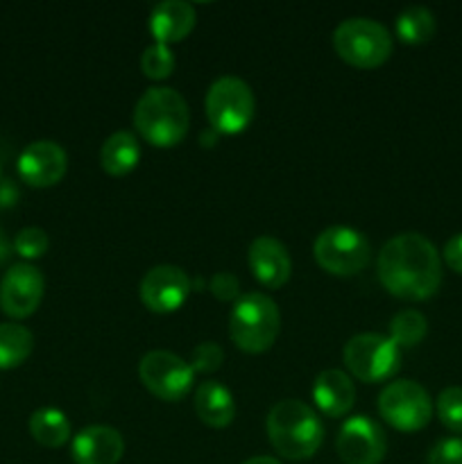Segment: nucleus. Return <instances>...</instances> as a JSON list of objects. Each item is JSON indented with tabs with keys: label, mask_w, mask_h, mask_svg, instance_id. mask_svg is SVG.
I'll list each match as a JSON object with an SVG mask.
<instances>
[{
	"label": "nucleus",
	"mask_w": 462,
	"mask_h": 464,
	"mask_svg": "<svg viewBox=\"0 0 462 464\" xmlns=\"http://www.w3.org/2000/svg\"><path fill=\"white\" fill-rule=\"evenodd\" d=\"M379 279L390 295L421 302L438 293L442 284V261L426 236L408 231L390 238L376 261Z\"/></svg>",
	"instance_id": "f257e3e1"
},
{
	"label": "nucleus",
	"mask_w": 462,
	"mask_h": 464,
	"mask_svg": "<svg viewBox=\"0 0 462 464\" xmlns=\"http://www.w3.org/2000/svg\"><path fill=\"white\" fill-rule=\"evenodd\" d=\"M134 127L148 143L172 148L190 127V111L184 95L170 86H152L140 95L134 109Z\"/></svg>",
	"instance_id": "f03ea898"
},
{
	"label": "nucleus",
	"mask_w": 462,
	"mask_h": 464,
	"mask_svg": "<svg viewBox=\"0 0 462 464\" xmlns=\"http://www.w3.org/2000/svg\"><path fill=\"white\" fill-rule=\"evenodd\" d=\"M265 426L274 451L288 460H306L315 456L324 440L320 417L297 399H284L276 403L267 415Z\"/></svg>",
	"instance_id": "7ed1b4c3"
},
{
	"label": "nucleus",
	"mask_w": 462,
	"mask_h": 464,
	"mask_svg": "<svg viewBox=\"0 0 462 464\" xmlns=\"http://www.w3.org/2000/svg\"><path fill=\"white\" fill-rule=\"evenodd\" d=\"M281 329V313L274 299L263 293H247L236 299L229 315V335L238 349L263 353L274 344Z\"/></svg>",
	"instance_id": "20e7f679"
},
{
	"label": "nucleus",
	"mask_w": 462,
	"mask_h": 464,
	"mask_svg": "<svg viewBox=\"0 0 462 464\" xmlns=\"http://www.w3.org/2000/svg\"><path fill=\"white\" fill-rule=\"evenodd\" d=\"M333 48L347 63L356 68H376L392 54V36L388 27L365 16L340 23L333 32Z\"/></svg>",
	"instance_id": "39448f33"
},
{
	"label": "nucleus",
	"mask_w": 462,
	"mask_h": 464,
	"mask_svg": "<svg viewBox=\"0 0 462 464\" xmlns=\"http://www.w3.org/2000/svg\"><path fill=\"white\" fill-rule=\"evenodd\" d=\"M313 254L322 270L335 276H351L365 270L371 258V245L365 234L351 227H329L313 245Z\"/></svg>",
	"instance_id": "423d86ee"
},
{
	"label": "nucleus",
	"mask_w": 462,
	"mask_h": 464,
	"mask_svg": "<svg viewBox=\"0 0 462 464\" xmlns=\"http://www.w3.org/2000/svg\"><path fill=\"white\" fill-rule=\"evenodd\" d=\"M207 118L220 134H238L254 118L252 86L234 75H225L208 86Z\"/></svg>",
	"instance_id": "0eeeda50"
},
{
	"label": "nucleus",
	"mask_w": 462,
	"mask_h": 464,
	"mask_svg": "<svg viewBox=\"0 0 462 464\" xmlns=\"http://www.w3.org/2000/svg\"><path fill=\"white\" fill-rule=\"evenodd\" d=\"M399 361V347L380 334L353 335L344 347V365L362 383L388 381L397 374Z\"/></svg>",
	"instance_id": "6e6552de"
},
{
	"label": "nucleus",
	"mask_w": 462,
	"mask_h": 464,
	"mask_svg": "<svg viewBox=\"0 0 462 464\" xmlns=\"http://www.w3.org/2000/svg\"><path fill=\"white\" fill-rule=\"evenodd\" d=\"M379 412L397 430H421L433 417L428 392L415 381H394L380 392Z\"/></svg>",
	"instance_id": "1a4fd4ad"
},
{
	"label": "nucleus",
	"mask_w": 462,
	"mask_h": 464,
	"mask_svg": "<svg viewBox=\"0 0 462 464\" xmlns=\"http://www.w3.org/2000/svg\"><path fill=\"white\" fill-rule=\"evenodd\" d=\"M139 379L154 397L179 401L193 388L195 372L190 362L170 352H148L139 362Z\"/></svg>",
	"instance_id": "9d476101"
},
{
	"label": "nucleus",
	"mask_w": 462,
	"mask_h": 464,
	"mask_svg": "<svg viewBox=\"0 0 462 464\" xmlns=\"http://www.w3.org/2000/svg\"><path fill=\"white\" fill-rule=\"evenodd\" d=\"M340 460L344 464H380L388 451L385 433L367 415L349 417L335 440Z\"/></svg>",
	"instance_id": "9b49d317"
},
{
	"label": "nucleus",
	"mask_w": 462,
	"mask_h": 464,
	"mask_svg": "<svg viewBox=\"0 0 462 464\" xmlns=\"http://www.w3.org/2000/svg\"><path fill=\"white\" fill-rule=\"evenodd\" d=\"M43 275L30 263H16L0 281V308L14 320L30 317L43 299Z\"/></svg>",
	"instance_id": "f8f14e48"
},
{
	"label": "nucleus",
	"mask_w": 462,
	"mask_h": 464,
	"mask_svg": "<svg viewBox=\"0 0 462 464\" xmlns=\"http://www.w3.org/2000/svg\"><path fill=\"white\" fill-rule=\"evenodd\" d=\"M190 293V279L181 267L157 266L140 279V302L152 313H172L184 306Z\"/></svg>",
	"instance_id": "ddd939ff"
},
{
	"label": "nucleus",
	"mask_w": 462,
	"mask_h": 464,
	"mask_svg": "<svg viewBox=\"0 0 462 464\" xmlns=\"http://www.w3.org/2000/svg\"><path fill=\"white\" fill-rule=\"evenodd\" d=\"M66 150L54 140H34L18 157V175L34 188H48L66 175Z\"/></svg>",
	"instance_id": "4468645a"
},
{
	"label": "nucleus",
	"mask_w": 462,
	"mask_h": 464,
	"mask_svg": "<svg viewBox=\"0 0 462 464\" xmlns=\"http://www.w3.org/2000/svg\"><path fill=\"white\" fill-rule=\"evenodd\" d=\"M125 453V440L111 426H86L72 438L71 456L75 464H118Z\"/></svg>",
	"instance_id": "2eb2a0df"
},
{
	"label": "nucleus",
	"mask_w": 462,
	"mask_h": 464,
	"mask_svg": "<svg viewBox=\"0 0 462 464\" xmlns=\"http://www.w3.org/2000/svg\"><path fill=\"white\" fill-rule=\"evenodd\" d=\"M247 263L254 276L267 288H281L290 279V270H293L285 245L272 236H258L256 240H252Z\"/></svg>",
	"instance_id": "dca6fc26"
},
{
	"label": "nucleus",
	"mask_w": 462,
	"mask_h": 464,
	"mask_svg": "<svg viewBox=\"0 0 462 464\" xmlns=\"http://www.w3.org/2000/svg\"><path fill=\"white\" fill-rule=\"evenodd\" d=\"M195 27V7L184 0H163L149 14V32L157 44H175Z\"/></svg>",
	"instance_id": "f3484780"
},
{
	"label": "nucleus",
	"mask_w": 462,
	"mask_h": 464,
	"mask_svg": "<svg viewBox=\"0 0 462 464\" xmlns=\"http://www.w3.org/2000/svg\"><path fill=\"white\" fill-rule=\"evenodd\" d=\"M315 406L329 417H344L356 401V385L344 372L324 370L313 385Z\"/></svg>",
	"instance_id": "a211bd4d"
},
{
	"label": "nucleus",
	"mask_w": 462,
	"mask_h": 464,
	"mask_svg": "<svg viewBox=\"0 0 462 464\" xmlns=\"http://www.w3.org/2000/svg\"><path fill=\"white\" fill-rule=\"evenodd\" d=\"M195 412L211 429H225L234 421L236 403L234 394L217 381H204L195 390Z\"/></svg>",
	"instance_id": "6ab92c4d"
},
{
	"label": "nucleus",
	"mask_w": 462,
	"mask_h": 464,
	"mask_svg": "<svg viewBox=\"0 0 462 464\" xmlns=\"http://www.w3.org/2000/svg\"><path fill=\"white\" fill-rule=\"evenodd\" d=\"M140 159V145L131 131H116L100 148V166L111 177H122L136 168Z\"/></svg>",
	"instance_id": "aec40b11"
},
{
	"label": "nucleus",
	"mask_w": 462,
	"mask_h": 464,
	"mask_svg": "<svg viewBox=\"0 0 462 464\" xmlns=\"http://www.w3.org/2000/svg\"><path fill=\"white\" fill-rule=\"evenodd\" d=\"M30 435L48 449H59L71 440V421L57 408H41L30 417Z\"/></svg>",
	"instance_id": "412c9836"
},
{
	"label": "nucleus",
	"mask_w": 462,
	"mask_h": 464,
	"mask_svg": "<svg viewBox=\"0 0 462 464\" xmlns=\"http://www.w3.org/2000/svg\"><path fill=\"white\" fill-rule=\"evenodd\" d=\"M34 349V335L21 324H0V370H14L30 358Z\"/></svg>",
	"instance_id": "4be33fe9"
},
{
	"label": "nucleus",
	"mask_w": 462,
	"mask_h": 464,
	"mask_svg": "<svg viewBox=\"0 0 462 464\" xmlns=\"http://www.w3.org/2000/svg\"><path fill=\"white\" fill-rule=\"evenodd\" d=\"M397 34L403 44H426L435 34V16L430 9L412 5L397 16Z\"/></svg>",
	"instance_id": "5701e85b"
},
{
	"label": "nucleus",
	"mask_w": 462,
	"mask_h": 464,
	"mask_svg": "<svg viewBox=\"0 0 462 464\" xmlns=\"http://www.w3.org/2000/svg\"><path fill=\"white\" fill-rule=\"evenodd\" d=\"M428 334V322L421 315L419 311H408L397 313L390 322V340H392L397 347H415Z\"/></svg>",
	"instance_id": "b1692460"
},
{
	"label": "nucleus",
	"mask_w": 462,
	"mask_h": 464,
	"mask_svg": "<svg viewBox=\"0 0 462 464\" xmlns=\"http://www.w3.org/2000/svg\"><path fill=\"white\" fill-rule=\"evenodd\" d=\"M140 71L149 77V80H163L175 71V54H172L170 45L166 44H152L145 48L140 54Z\"/></svg>",
	"instance_id": "393cba45"
},
{
	"label": "nucleus",
	"mask_w": 462,
	"mask_h": 464,
	"mask_svg": "<svg viewBox=\"0 0 462 464\" xmlns=\"http://www.w3.org/2000/svg\"><path fill=\"white\" fill-rule=\"evenodd\" d=\"M438 417L448 430L462 433V388H447L438 397Z\"/></svg>",
	"instance_id": "a878e982"
},
{
	"label": "nucleus",
	"mask_w": 462,
	"mask_h": 464,
	"mask_svg": "<svg viewBox=\"0 0 462 464\" xmlns=\"http://www.w3.org/2000/svg\"><path fill=\"white\" fill-rule=\"evenodd\" d=\"M50 247V238L39 227H25L14 238V249L23 258H41Z\"/></svg>",
	"instance_id": "bb28decb"
},
{
	"label": "nucleus",
	"mask_w": 462,
	"mask_h": 464,
	"mask_svg": "<svg viewBox=\"0 0 462 464\" xmlns=\"http://www.w3.org/2000/svg\"><path fill=\"white\" fill-rule=\"evenodd\" d=\"M222 361H225V352H222L216 343H202L193 349L190 367H193V372L211 374V372L220 370Z\"/></svg>",
	"instance_id": "cd10ccee"
},
{
	"label": "nucleus",
	"mask_w": 462,
	"mask_h": 464,
	"mask_svg": "<svg viewBox=\"0 0 462 464\" xmlns=\"http://www.w3.org/2000/svg\"><path fill=\"white\" fill-rule=\"evenodd\" d=\"M426 464H462V440H439V442L428 451Z\"/></svg>",
	"instance_id": "c85d7f7f"
},
{
	"label": "nucleus",
	"mask_w": 462,
	"mask_h": 464,
	"mask_svg": "<svg viewBox=\"0 0 462 464\" xmlns=\"http://www.w3.org/2000/svg\"><path fill=\"white\" fill-rule=\"evenodd\" d=\"M211 293L216 295L220 302H231V299L238 297L240 293L238 276H234L231 272H217L211 279Z\"/></svg>",
	"instance_id": "c756f323"
},
{
	"label": "nucleus",
	"mask_w": 462,
	"mask_h": 464,
	"mask_svg": "<svg viewBox=\"0 0 462 464\" xmlns=\"http://www.w3.org/2000/svg\"><path fill=\"white\" fill-rule=\"evenodd\" d=\"M442 256L453 272L462 275V234H456L453 238L447 240Z\"/></svg>",
	"instance_id": "7c9ffc66"
},
{
	"label": "nucleus",
	"mask_w": 462,
	"mask_h": 464,
	"mask_svg": "<svg viewBox=\"0 0 462 464\" xmlns=\"http://www.w3.org/2000/svg\"><path fill=\"white\" fill-rule=\"evenodd\" d=\"M9 256H12V243H9L7 234H5L3 227H0V266H3Z\"/></svg>",
	"instance_id": "2f4dec72"
},
{
	"label": "nucleus",
	"mask_w": 462,
	"mask_h": 464,
	"mask_svg": "<svg viewBox=\"0 0 462 464\" xmlns=\"http://www.w3.org/2000/svg\"><path fill=\"white\" fill-rule=\"evenodd\" d=\"M243 464H281V462H279V460H274V458L256 456V458H249V460H245Z\"/></svg>",
	"instance_id": "473e14b6"
}]
</instances>
